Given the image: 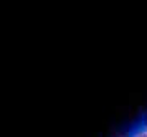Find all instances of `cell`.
Segmentation results:
<instances>
[{
    "label": "cell",
    "instance_id": "1",
    "mask_svg": "<svg viewBox=\"0 0 147 137\" xmlns=\"http://www.w3.org/2000/svg\"><path fill=\"white\" fill-rule=\"evenodd\" d=\"M132 137H147V132L146 131H139V132H136Z\"/></svg>",
    "mask_w": 147,
    "mask_h": 137
},
{
    "label": "cell",
    "instance_id": "2",
    "mask_svg": "<svg viewBox=\"0 0 147 137\" xmlns=\"http://www.w3.org/2000/svg\"><path fill=\"white\" fill-rule=\"evenodd\" d=\"M142 126H144V129L147 131V114L144 116V119H142Z\"/></svg>",
    "mask_w": 147,
    "mask_h": 137
},
{
    "label": "cell",
    "instance_id": "3",
    "mask_svg": "<svg viewBox=\"0 0 147 137\" xmlns=\"http://www.w3.org/2000/svg\"><path fill=\"white\" fill-rule=\"evenodd\" d=\"M114 137H131L129 134H117V136H114Z\"/></svg>",
    "mask_w": 147,
    "mask_h": 137
}]
</instances>
